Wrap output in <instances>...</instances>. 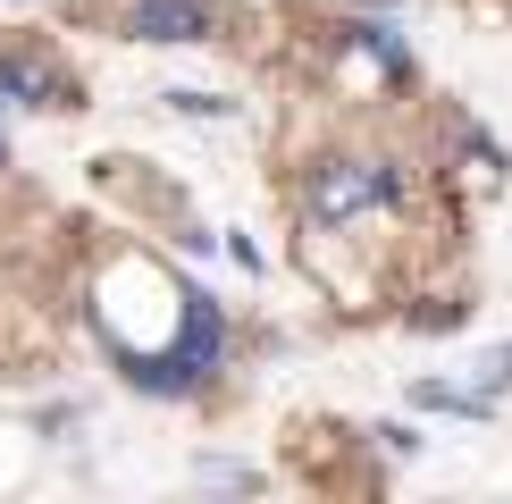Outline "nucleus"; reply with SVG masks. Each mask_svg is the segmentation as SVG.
I'll return each instance as SVG.
<instances>
[{
	"label": "nucleus",
	"instance_id": "nucleus-1",
	"mask_svg": "<svg viewBox=\"0 0 512 504\" xmlns=\"http://www.w3.org/2000/svg\"><path fill=\"white\" fill-rule=\"evenodd\" d=\"M219 345H227V328H219V303H210L202 286H185V336L160 353V362H135L143 387H194V378L219 362Z\"/></svg>",
	"mask_w": 512,
	"mask_h": 504
},
{
	"label": "nucleus",
	"instance_id": "nucleus-2",
	"mask_svg": "<svg viewBox=\"0 0 512 504\" xmlns=\"http://www.w3.org/2000/svg\"><path fill=\"white\" fill-rule=\"evenodd\" d=\"M387 194H395L387 168H370V160H336V168H319V177H311V219L336 227V219H353V210H370V202H387Z\"/></svg>",
	"mask_w": 512,
	"mask_h": 504
},
{
	"label": "nucleus",
	"instance_id": "nucleus-3",
	"mask_svg": "<svg viewBox=\"0 0 512 504\" xmlns=\"http://www.w3.org/2000/svg\"><path fill=\"white\" fill-rule=\"evenodd\" d=\"M135 42H210V9L202 0H135Z\"/></svg>",
	"mask_w": 512,
	"mask_h": 504
},
{
	"label": "nucleus",
	"instance_id": "nucleus-4",
	"mask_svg": "<svg viewBox=\"0 0 512 504\" xmlns=\"http://www.w3.org/2000/svg\"><path fill=\"white\" fill-rule=\"evenodd\" d=\"M0 84H9V93H26L34 110L59 93V76H51V68H34V59H9V68H0Z\"/></svg>",
	"mask_w": 512,
	"mask_h": 504
},
{
	"label": "nucleus",
	"instance_id": "nucleus-5",
	"mask_svg": "<svg viewBox=\"0 0 512 504\" xmlns=\"http://www.w3.org/2000/svg\"><path fill=\"white\" fill-rule=\"evenodd\" d=\"M168 110H185V118H219L227 101H219V93H168Z\"/></svg>",
	"mask_w": 512,
	"mask_h": 504
},
{
	"label": "nucleus",
	"instance_id": "nucleus-6",
	"mask_svg": "<svg viewBox=\"0 0 512 504\" xmlns=\"http://www.w3.org/2000/svg\"><path fill=\"white\" fill-rule=\"evenodd\" d=\"M479 378H487V387H504V378H512V345H496V353H487V362H479Z\"/></svg>",
	"mask_w": 512,
	"mask_h": 504
},
{
	"label": "nucleus",
	"instance_id": "nucleus-7",
	"mask_svg": "<svg viewBox=\"0 0 512 504\" xmlns=\"http://www.w3.org/2000/svg\"><path fill=\"white\" fill-rule=\"evenodd\" d=\"M0 160H9V143H0Z\"/></svg>",
	"mask_w": 512,
	"mask_h": 504
}]
</instances>
